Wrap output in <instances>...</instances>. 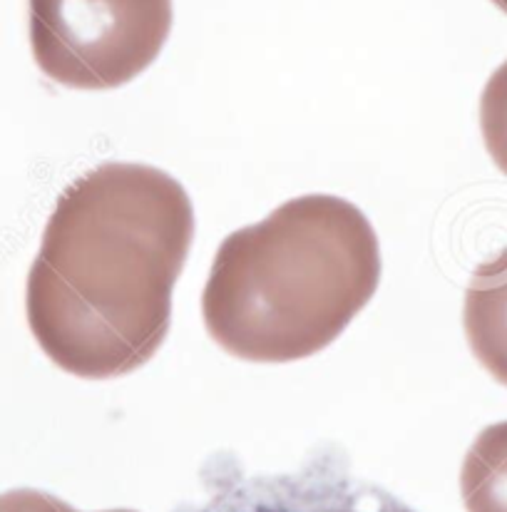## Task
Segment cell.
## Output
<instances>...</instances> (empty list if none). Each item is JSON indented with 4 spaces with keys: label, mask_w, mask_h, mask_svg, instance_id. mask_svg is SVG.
Listing matches in <instances>:
<instances>
[{
    "label": "cell",
    "mask_w": 507,
    "mask_h": 512,
    "mask_svg": "<svg viewBox=\"0 0 507 512\" xmlns=\"http://www.w3.org/2000/svg\"><path fill=\"white\" fill-rule=\"evenodd\" d=\"M194 239V209L167 172L105 162L65 187L25 286L45 356L78 378L127 376L155 358Z\"/></svg>",
    "instance_id": "6da1fadb"
},
{
    "label": "cell",
    "mask_w": 507,
    "mask_h": 512,
    "mask_svg": "<svg viewBox=\"0 0 507 512\" xmlns=\"http://www.w3.org/2000/svg\"><path fill=\"white\" fill-rule=\"evenodd\" d=\"M381 281L376 229L356 204L304 194L219 244L202 294L207 334L242 361L324 351Z\"/></svg>",
    "instance_id": "7a4b0ae2"
},
{
    "label": "cell",
    "mask_w": 507,
    "mask_h": 512,
    "mask_svg": "<svg viewBox=\"0 0 507 512\" xmlns=\"http://www.w3.org/2000/svg\"><path fill=\"white\" fill-rule=\"evenodd\" d=\"M30 48L45 78L115 90L145 73L172 30V0H28Z\"/></svg>",
    "instance_id": "3957f363"
},
{
    "label": "cell",
    "mask_w": 507,
    "mask_h": 512,
    "mask_svg": "<svg viewBox=\"0 0 507 512\" xmlns=\"http://www.w3.org/2000/svg\"><path fill=\"white\" fill-rule=\"evenodd\" d=\"M202 495L174 512H418L353 475L341 448L311 450L289 473H247L229 453L204 465Z\"/></svg>",
    "instance_id": "277c9868"
},
{
    "label": "cell",
    "mask_w": 507,
    "mask_h": 512,
    "mask_svg": "<svg viewBox=\"0 0 507 512\" xmlns=\"http://www.w3.org/2000/svg\"><path fill=\"white\" fill-rule=\"evenodd\" d=\"M463 326L480 366L507 386V249L483 261L470 276Z\"/></svg>",
    "instance_id": "5b68a950"
},
{
    "label": "cell",
    "mask_w": 507,
    "mask_h": 512,
    "mask_svg": "<svg viewBox=\"0 0 507 512\" xmlns=\"http://www.w3.org/2000/svg\"><path fill=\"white\" fill-rule=\"evenodd\" d=\"M460 495L468 512H507V421L488 426L470 445Z\"/></svg>",
    "instance_id": "8992f818"
},
{
    "label": "cell",
    "mask_w": 507,
    "mask_h": 512,
    "mask_svg": "<svg viewBox=\"0 0 507 512\" xmlns=\"http://www.w3.org/2000/svg\"><path fill=\"white\" fill-rule=\"evenodd\" d=\"M480 130L490 157L507 177V60L485 83L480 97Z\"/></svg>",
    "instance_id": "52a82bcc"
},
{
    "label": "cell",
    "mask_w": 507,
    "mask_h": 512,
    "mask_svg": "<svg viewBox=\"0 0 507 512\" xmlns=\"http://www.w3.org/2000/svg\"><path fill=\"white\" fill-rule=\"evenodd\" d=\"M0 512H75V508L55 495L20 488L0 495Z\"/></svg>",
    "instance_id": "ba28073f"
},
{
    "label": "cell",
    "mask_w": 507,
    "mask_h": 512,
    "mask_svg": "<svg viewBox=\"0 0 507 512\" xmlns=\"http://www.w3.org/2000/svg\"><path fill=\"white\" fill-rule=\"evenodd\" d=\"M495 5H498L500 10H503V13H507V0H493Z\"/></svg>",
    "instance_id": "9c48e42d"
},
{
    "label": "cell",
    "mask_w": 507,
    "mask_h": 512,
    "mask_svg": "<svg viewBox=\"0 0 507 512\" xmlns=\"http://www.w3.org/2000/svg\"><path fill=\"white\" fill-rule=\"evenodd\" d=\"M78 512V510H75ZM102 512H135V510H102Z\"/></svg>",
    "instance_id": "30bf717a"
}]
</instances>
